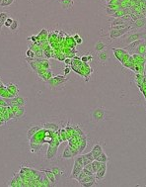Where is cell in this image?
Masks as SVG:
<instances>
[{"label": "cell", "mask_w": 146, "mask_h": 187, "mask_svg": "<svg viewBox=\"0 0 146 187\" xmlns=\"http://www.w3.org/2000/svg\"><path fill=\"white\" fill-rule=\"evenodd\" d=\"M30 147H31V152H39L41 147H43V145L36 144V143H30Z\"/></svg>", "instance_id": "26"}, {"label": "cell", "mask_w": 146, "mask_h": 187, "mask_svg": "<svg viewBox=\"0 0 146 187\" xmlns=\"http://www.w3.org/2000/svg\"><path fill=\"white\" fill-rule=\"evenodd\" d=\"M91 152H92V154H93L94 159H96L100 156V154L103 152V147H102V145L100 144H96L93 147V149H91Z\"/></svg>", "instance_id": "19"}, {"label": "cell", "mask_w": 146, "mask_h": 187, "mask_svg": "<svg viewBox=\"0 0 146 187\" xmlns=\"http://www.w3.org/2000/svg\"><path fill=\"white\" fill-rule=\"evenodd\" d=\"M75 42H76V44H77V45H78V44H81V43H82V42H83V41H82V38H78V39H76Z\"/></svg>", "instance_id": "49"}, {"label": "cell", "mask_w": 146, "mask_h": 187, "mask_svg": "<svg viewBox=\"0 0 146 187\" xmlns=\"http://www.w3.org/2000/svg\"><path fill=\"white\" fill-rule=\"evenodd\" d=\"M83 156H84L85 158H87L90 161H91V162H92V161H93V160H95V159H94V156H93V154H92V152H88V154H83Z\"/></svg>", "instance_id": "40"}, {"label": "cell", "mask_w": 146, "mask_h": 187, "mask_svg": "<svg viewBox=\"0 0 146 187\" xmlns=\"http://www.w3.org/2000/svg\"><path fill=\"white\" fill-rule=\"evenodd\" d=\"M109 59V53L107 51H102L98 55V59L101 62H106Z\"/></svg>", "instance_id": "21"}, {"label": "cell", "mask_w": 146, "mask_h": 187, "mask_svg": "<svg viewBox=\"0 0 146 187\" xmlns=\"http://www.w3.org/2000/svg\"><path fill=\"white\" fill-rule=\"evenodd\" d=\"M1 2H2V0H0V4H1Z\"/></svg>", "instance_id": "52"}, {"label": "cell", "mask_w": 146, "mask_h": 187, "mask_svg": "<svg viewBox=\"0 0 146 187\" xmlns=\"http://www.w3.org/2000/svg\"><path fill=\"white\" fill-rule=\"evenodd\" d=\"M79 154V152H78L77 149H74V147H70V145H67V147L64 149L63 152H62V158L63 159H69L75 158L76 156Z\"/></svg>", "instance_id": "4"}, {"label": "cell", "mask_w": 146, "mask_h": 187, "mask_svg": "<svg viewBox=\"0 0 146 187\" xmlns=\"http://www.w3.org/2000/svg\"><path fill=\"white\" fill-rule=\"evenodd\" d=\"M65 63L66 64H70V59H65Z\"/></svg>", "instance_id": "50"}, {"label": "cell", "mask_w": 146, "mask_h": 187, "mask_svg": "<svg viewBox=\"0 0 146 187\" xmlns=\"http://www.w3.org/2000/svg\"><path fill=\"white\" fill-rule=\"evenodd\" d=\"M83 167L84 166L80 165L79 163L75 162L74 161V164H73V168H72V171H71V175H70V178L72 179H77L78 175H79V173L82 171Z\"/></svg>", "instance_id": "11"}, {"label": "cell", "mask_w": 146, "mask_h": 187, "mask_svg": "<svg viewBox=\"0 0 146 187\" xmlns=\"http://www.w3.org/2000/svg\"><path fill=\"white\" fill-rule=\"evenodd\" d=\"M145 39H140V40H136V41H134L132 42V43H130V44H128L127 46H126L124 48L126 51L127 53H129V52H133L134 50H135L136 48L138 47V46L140 45L141 43H142L143 41H144Z\"/></svg>", "instance_id": "13"}, {"label": "cell", "mask_w": 146, "mask_h": 187, "mask_svg": "<svg viewBox=\"0 0 146 187\" xmlns=\"http://www.w3.org/2000/svg\"><path fill=\"white\" fill-rule=\"evenodd\" d=\"M102 163L103 162H101V161H98V160H93L91 162V164H92V167H93V171H94V173H96L97 171L99 170V168L101 167V165H102Z\"/></svg>", "instance_id": "29"}, {"label": "cell", "mask_w": 146, "mask_h": 187, "mask_svg": "<svg viewBox=\"0 0 146 187\" xmlns=\"http://www.w3.org/2000/svg\"><path fill=\"white\" fill-rule=\"evenodd\" d=\"M18 28H19V21L14 19L13 23L11 24V26H10V28H9V29H10L12 32H16L18 30Z\"/></svg>", "instance_id": "33"}, {"label": "cell", "mask_w": 146, "mask_h": 187, "mask_svg": "<svg viewBox=\"0 0 146 187\" xmlns=\"http://www.w3.org/2000/svg\"><path fill=\"white\" fill-rule=\"evenodd\" d=\"M126 22L124 20H122V18H115V20L112 22V24H111V26H115V25H122V24H126Z\"/></svg>", "instance_id": "31"}, {"label": "cell", "mask_w": 146, "mask_h": 187, "mask_svg": "<svg viewBox=\"0 0 146 187\" xmlns=\"http://www.w3.org/2000/svg\"><path fill=\"white\" fill-rule=\"evenodd\" d=\"M0 106H2V107H7V106H9V103L7 102L5 100V98H0Z\"/></svg>", "instance_id": "41"}, {"label": "cell", "mask_w": 146, "mask_h": 187, "mask_svg": "<svg viewBox=\"0 0 146 187\" xmlns=\"http://www.w3.org/2000/svg\"><path fill=\"white\" fill-rule=\"evenodd\" d=\"M85 176H87V174H86V173H85L84 171H83V169H82V171H81V172L79 173V175H78V177H77V179H76V180H77V181L79 182L80 180H82Z\"/></svg>", "instance_id": "42"}, {"label": "cell", "mask_w": 146, "mask_h": 187, "mask_svg": "<svg viewBox=\"0 0 146 187\" xmlns=\"http://www.w3.org/2000/svg\"><path fill=\"white\" fill-rule=\"evenodd\" d=\"M132 57H133L134 61H135V63H138V62L146 61L144 55H138V54H133V55H132Z\"/></svg>", "instance_id": "28"}, {"label": "cell", "mask_w": 146, "mask_h": 187, "mask_svg": "<svg viewBox=\"0 0 146 187\" xmlns=\"http://www.w3.org/2000/svg\"><path fill=\"white\" fill-rule=\"evenodd\" d=\"M113 52L115 53V57H117V61H122V57H124V55L127 54V52L124 48H113Z\"/></svg>", "instance_id": "14"}, {"label": "cell", "mask_w": 146, "mask_h": 187, "mask_svg": "<svg viewBox=\"0 0 146 187\" xmlns=\"http://www.w3.org/2000/svg\"><path fill=\"white\" fill-rule=\"evenodd\" d=\"M140 39H146V32H134V33L128 32V35L124 38V40L122 41V44L124 47H126L128 44L136 40H140Z\"/></svg>", "instance_id": "2"}, {"label": "cell", "mask_w": 146, "mask_h": 187, "mask_svg": "<svg viewBox=\"0 0 146 187\" xmlns=\"http://www.w3.org/2000/svg\"><path fill=\"white\" fill-rule=\"evenodd\" d=\"M117 10H119V9H117V8H110V7H107V8H106V13H107V15H108V16H112L113 14L115 13Z\"/></svg>", "instance_id": "36"}, {"label": "cell", "mask_w": 146, "mask_h": 187, "mask_svg": "<svg viewBox=\"0 0 146 187\" xmlns=\"http://www.w3.org/2000/svg\"><path fill=\"white\" fill-rule=\"evenodd\" d=\"M83 171H84L85 173H86L87 175H94L95 173H93V172H91L90 170H88V169H86V168H84L83 167Z\"/></svg>", "instance_id": "46"}, {"label": "cell", "mask_w": 146, "mask_h": 187, "mask_svg": "<svg viewBox=\"0 0 146 187\" xmlns=\"http://www.w3.org/2000/svg\"><path fill=\"white\" fill-rule=\"evenodd\" d=\"M107 172V162H103L101 165V167L99 168V170L95 173V177H96V180H102L104 179Z\"/></svg>", "instance_id": "12"}, {"label": "cell", "mask_w": 146, "mask_h": 187, "mask_svg": "<svg viewBox=\"0 0 146 187\" xmlns=\"http://www.w3.org/2000/svg\"><path fill=\"white\" fill-rule=\"evenodd\" d=\"M39 64H40V68H43V69H50V62L48 61V59H38Z\"/></svg>", "instance_id": "23"}, {"label": "cell", "mask_w": 146, "mask_h": 187, "mask_svg": "<svg viewBox=\"0 0 146 187\" xmlns=\"http://www.w3.org/2000/svg\"><path fill=\"white\" fill-rule=\"evenodd\" d=\"M26 55H27V57H30V59H35V57H36V55H35V52L33 50H28L27 52H26Z\"/></svg>", "instance_id": "37"}, {"label": "cell", "mask_w": 146, "mask_h": 187, "mask_svg": "<svg viewBox=\"0 0 146 187\" xmlns=\"http://www.w3.org/2000/svg\"><path fill=\"white\" fill-rule=\"evenodd\" d=\"M84 168H86V169L90 170V171H91V172H93V173H94V171H93V167H92V164H91V163H88V164L84 165Z\"/></svg>", "instance_id": "43"}, {"label": "cell", "mask_w": 146, "mask_h": 187, "mask_svg": "<svg viewBox=\"0 0 146 187\" xmlns=\"http://www.w3.org/2000/svg\"><path fill=\"white\" fill-rule=\"evenodd\" d=\"M81 61L87 62V61H88V57H81Z\"/></svg>", "instance_id": "48"}, {"label": "cell", "mask_w": 146, "mask_h": 187, "mask_svg": "<svg viewBox=\"0 0 146 187\" xmlns=\"http://www.w3.org/2000/svg\"><path fill=\"white\" fill-rule=\"evenodd\" d=\"M43 172L45 173V174L47 175L48 178L50 180L52 185H54V184L56 183V179H55V176H54V174H53V172L52 171V169H50V170L45 169V170H43Z\"/></svg>", "instance_id": "20"}, {"label": "cell", "mask_w": 146, "mask_h": 187, "mask_svg": "<svg viewBox=\"0 0 146 187\" xmlns=\"http://www.w3.org/2000/svg\"><path fill=\"white\" fill-rule=\"evenodd\" d=\"M96 181L97 180H95V181H90V182H86V183H82L81 185L84 186V187H92V186H95L96 185Z\"/></svg>", "instance_id": "39"}, {"label": "cell", "mask_w": 146, "mask_h": 187, "mask_svg": "<svg viewBox=\"0 0 146 187\" xmlns=\"http://www.w3.org/2000/svg\"><path fill=\"white\" fill-rule=\"evenodd\" d=\"M82 158H83V163H84V165L88 164V163H91V161H90L87 158H85V156H83V154H82Z\"/></svg>", "instance_id": "44"}, {"label": "cell", "mask_w": 146, "mask_h": 187, "mask_svg": "<svg viewBox=\"0 0 146 187\" xmlns=\"http://www.w3.org/2000/svg\"><path fill=\"white\" fill-rule=\"evenodd\" d=\"M48 31L45 29H43V30H41V33L37 36V38H38V40L39 41H41V40H43V39H45L48 37Z\"/></svg>", "instance_id": "32"}, {"label": "cell", "mask_w": 146, "mask_h": 187, "mask_svg": "<svg viewBox=\"0 0 146 187\" xmlns=\"http://www.w3.org/2000/svg\"><path fill=\"white\" fill-rule=\"evenodd\" d=\"M7 122L5 121V119H4L2 116H0V127H2L3 125H5Z\"/></svg>", "instance_id": "45"}, {"label": "cell", "mask_w": 146, "mask_h": 187, "mask_svg": "<svg viewBox=\"0 0 146 187\" xmlns=\"http://www.w3.org/2000/svg\"><path fill=\"white\" fill-rule=\"evenodd\" d=\"M43 128L47 129V130L52 131V132H56V131H58V125H56L54 123H45L43 124Z\"/></svg>", "instance_id": "22"}, {"label": "cell", "mask_w": 146, "mask_h": 187, "mask_svg": "<svg viewBox=\"0 0 146 187\" xmlns=\"http://www.w3.org/2000/svg\"><path fill=\"white\" fill-rule=\"evenodd\" d=\"M69 72H70V68H64V74L67 75V74H69Z\"/></svg>", "instance_id": "47"}, {"label": "cell", "mask_w": 146, "mask_h": 187, "mask_svg": "<svg viewBox=\"0 0 146 187\" xmlns=\"http://www.w3.org/2000/svg\"><path fill=\"white\" fill-rule=\"evenodd\" d=\"M130 30H132L131 26L127 27V28H124V29H122V30H113V29H111L110 30V34H109V37H110V39L115 40V39L120 38V37L126 35L128 32H130Z\"/></svg>", "instance_id": "3"}, {"label": "cell", "mask_w": 146, "mask_h": 187, "mask_svg": "<svg viewBox=\"0 0 146 187\" xmlns=\"http://www.w3.org/2000/svg\"><path fill=\"white\" fill-rule=\"evenodd\" d=\"M57 149H58V147H52V145H48L47 154H45V158H47L48 160H52V159L56 156L57 152H58Z\"/></svg>", "instance_id": "10"}, {"label": "cell", "mask_w": 146, "mask_h": 187, "mask_svg": "<svg viewBox=\"0 0 146 187\" xmlns=\"http://www.w3.org/2000/svg\"><path fill=\"white\" fill-rule=\"evenodd\" d=\"M95 180H96L95 174L94 175H87V176H85L82 180H80L79 183L82 184V183H86V182H90V181H95Z\"/></svg>", "instance_id": "30"}, {"label": "cell", "mask_w": 146, "mask_h": 187, "mask_svg": "<svg viewBox=\"0 0 146 187\" xmlns=\"http://www.w3.org/2000/svg\"><path fill=\"white\" fill-rule=\"evenodd\" d=\"M41 129V126H33V127H29V129H28V131H27V137H28V139H31L33 136L35 135V134L37 133L38 131H40Z\"/></svg>", "instance_id": "17"}, {"label": "cell", "mask_w": 146, "mask_h": 187, "mask_svg": "<svg viewBox=\"0 0 146 187\" xmlns=\"http://www.w3.org/2000/svg\"><path fill=\"white\" fill-rule=\"evenodd\" d=\"M52 171L53 172V174H54L55 176V179H56V181H59L61 178H63L64 176H65V171H64L63 169H62L60 166L58 165H54L52 167Z\"/></svg>", "instance_id": "8"}, {"label": "cell", "mask_w": 146, "mask_h": 187, "mask_svg": "<svg viewBox=\"0 0 146 187\" xmlns=\"http://www.w3.org/2000/svg\"><path fill=\"white\" fill-rule=\"evenodd\" d=\"M106 1H108V2H109V1H110V0H106Z\"/></svg>", "instance_id": "53"}, {"label": "cell", "mask_w": 146, "mask_h": 187, "mask_svg": "<svg viewBox=\"0 0 146 187\" xmlns=\"http://www.w3.org/2000/svg\"><path fill=\"white\" fill-rule=\"evenodd\" d=\"M11 109H12V112L15 116V119H20L25 115L26 111H25V108L23 106H18V105H10Z\"/></svg>", "instance_id": "7"}, {"label": "cell", "mask_w": 146, "mask_h": 187, "mask_svg": "<svg viewBox=\"0 0 146 187\" xmlns=\"http://www.w3.org/2000/svg\"><path fill=\"white\" fill-rule=\"evenodd\" d=\"M109 159H110V158H109V156H107V154L104 152H102L101 154H100V156L96 158V160L101 161V162H108Z\"/></svg>", "instance_id": "27"}, {"label": "cell", "mask_w": 146, "mask_h": 187, "mask_svg": "<svg viewBox=\"0 0 146 187\" xmlns=\"http://www.w3.org/2000/svg\"><path fill=\"white\" fill-rule=\"evenodd\" d=\"M8 186H11V187H19V184H18V182H17V180H16V177H15V176L12 177V178L9 180Z\"/></svg>", "instance_id": "35"}, {"label": "cell", "mask_w": 146, "mask_h": 187, "mask_svg": "<svg viewBox=\"0 0 146 187\" xmlns=\"http://www.w3.org/2000/svg\"><path fill=\"white\" fill-rule=\"evenodd\" d=\"M68 81V79L65 77V75H57L52 76L50 79L45 81V84L50 89H57V87H60Z\"/></svg>", "instance_id": "1"}, {"label": "cell", "mask_w": 146, "mask_h": 187, "mask_svg": "<svg viewBox=\"0 0 146 187\" xmlns=\"http://www.w3.org/2000/svg\"><path fill=\"white\" fill-rule=\"evenodd\" d=\"M107 48V46H106V44L105 43H103L102 41H99L98 43L95 45V51L96 52H102V51H105V48Z\"/></svg>", "instance_id": "25"}, {"label": "cell", "mask_w": 146, "mask_h": 187, "mask_svg": "<svg viewBox=\"0 0 146 187\" xmlns=\"http://www.w3.org/2000/svg\"><path fill=\"white\" fill-rule=\"evenodd\" d=\"M1 83H2V81H1V79H0V84H1Z\"/></svg>", "instance_id": "51"}, {"label": "cell", "mask_w": 146, "mask_h": 187, "mask_svg": "<svg viewBox=\"0 0 146 187\" xmlns=\"http://www.w3.org/2000/svg\"><path fill=\"white\" fill-rule=\"evenodd\" d=\"M105 109L102 107H99V108H96V109L93 110L92 112L91 116H92V119H93L94 122H100V121H103L105 119Z\"/></svg>", "instance_id": "5"}, {"label": "cell", "mask_w": 146, "mask_h": 187, "mask_svg": "<svg viewBox=\"0 0 146 187\" xmlns=\"http://www.w3.org/2000/svg\"><path fill=\"white\" fill-rule=\"evenodd\" d=\"M133 53L134 54L141 55H144L146 54V39H145V41H143L142 43L133 51Z\"/></svg>", "instance_id": "15"}, {"label": "cell", "mask_w": 146, "mask_h": 187, "mask_svg": "<svg viewBox=\"0 0 146 187\" xmlns=\"http://www.w3.org/2000/svg\"><path fill=\"white\" fill-rule=\"evenodd\" d=\"M13 21H14V19L13 18H11V17H8L6 19V21H5V23H4V26L5 27H7V28H10V26H11V24L13 23Z\"/></svg>", "instance_id": "38"}, {"label": "cell", "mask_w": 146, "mask_h": 187, "mask_svg": "<svg viewBox=\"0 0 146 187\" xmlns=\"http://www.w3.org/2000/svg\"><path fill=\"white\" fill-rule=\"evenodd\" d=\"M6 86H7V89H8V91L10 92L11 94H12L13 97H15V96L18 95V93H19V88H18L17 85L14 84V83H8Z\"/></svg>", "instance_id": "16"}, {"label": "cell", "mask_w": 146, "mask_h": 187, "mask_svg": "<svg viewBox=\"0 0 146 187\" xmlns=\"http://www.w3.org/2000/svg\"><path fill=\"white\" fill-rule=\"evenodd\" d=\"M8 17L9 15L7 12H0V32H1L2 27L4 26V23H5V21Z\"/></svg>", "instance_id": "24"}, {"label": "cell", "mask_w": 146, "mask_h": 187, "mask_svg": "<svg viewBox=\"0 0 146 187\" xmlns=\"http://www.w3.org/2000/svg\"><path fill=\"white\" fill-rule=\"evenodd\" d=\"M5 100L9 103V105H18V106H23L24 107L26 105L27 99L21 96H15L13 98H5Z\"/></svg>", "instance_id": "6"}, {"label": "cell", "mask_w": 146, "mask_h": 187, "mask_svg": "<svg viewBox=\"0 0 146 187\" xmlns=\"http://www.w3.org/2000/svg\"><path fill=\"white\" fill-rule=\"evenodd\" d=\"M15 0H2L1 4H0V7H8L10 5H12L14 3Z\"/></svg>", "instance_id": "34"}, {"label": "cell", "mask_w": 146, "mask_h": 187, "mask_svg": "<svg viewBox=\"0 0 146 187\" xmlns=\"http://www.w3.org/2000/svg\"><path fill=\"white\" fill-rule=\"evenodd\" d=\"M58 2L64 10H69L73 7V0H58Z\"/></svg>", "instance_id": "18"}, {"label": "cell", "mask_w": 146, "mask_h": 187, "mask_svg": "<svg viewBox=\"0 0 146 187\" xmlns=\"http://www.w3.org/2000/svg\"><path fill=\"white\" fill-rule=\"evenodd\" d=\"M131 28L132 30H140V29H144L146 28V18H141L136 21H133L131 23Z\"/></svg>", "instance_id": "9"}]
</instances>
